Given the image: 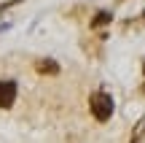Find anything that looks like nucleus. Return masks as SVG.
<instances>
[{
  "instance_id": "1",
  "label": "nucleus",
  "mask_w": 145,
  "mask_h": 143,
  "mask_svg": "<svg viewBox=\"0 0 145 143\" xmlns=\"http://www.w3.org/2000/svg\"><path fill=\"white\" fill-rule=\"evenodd\" d=\"M89 108H91V116L97 122H108L113 116V97L108 92H94L89 97Z\"/></svg>"
},
{
  "instance_id": "2",
  "label": "nucleus",
  "mask_w": 145,
  "mask_h": 143,
  "mask_svg": "<svg viewBox=\"0 0 145 143\" xmlns=\"http://www.w3.org/2000/svg\"><path fill=\"white\" fill-rule=\"evenodd\" d=\"M16 81H11V78H3L0 81V108H11L14 105V100H16Z\"/></svg>"
},
{
  "instance_id": "3",
  "label": "nucleus",
  "mask_w": 145,
  "mask_h": 143,
  "mask_svg": "<svg viewBox=\"0 0 145 143\" xmlns=\"http://www.w3.org/2000/svg\"><path fill=\"white\" fill-rule=\"evenodd\" d=\"M35 70H38L40 76H59V70H62V68H59L57 59L46 57V59H38V62H35Z\"/></svg>"
},
{
  "instance_id": "4",
  "label": "nucleus",
  "mask_w": 145,
  "mask_h": 143,
  "mask_svg": "<svg viewBox=\"0 0 145 143\" xmlns=\"http://www.w3.org/2000/svg\"><path fill=\"white\" fill-rule=\"evenodd\" d=\"M110 22H113V14H110V11H97V16L91 19V27H94V30H99V27L110 24Z\"/></svg>"
},
{
  "instance_id": "5",
  "label": "nucleus",
  "mask_w": 145,
  "mask_h": 143,
  "mask_svg": "<svg viewBox=\"0 0 145 143\" xmlns=\"http://www.w3.org/2000/svg\"><path fill=\"white\" fill-rule=\"evenodd\" d=\"M142 135H145V119H140V122H137V127L132 130L129 143H140V140H142Z\"/></svg>"
}]
</instances>
